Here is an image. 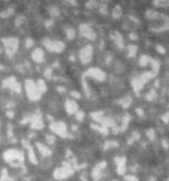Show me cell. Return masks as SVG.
<instances>
[{
  "label": "cell",
  "instance_id": "6da1fadb",
  "mask_svg": "<svg viewBox=\"0 0 169 181\" xmlns=\"http://www.w3.org/2000/svg\"><path fill=\"white\" fill-rule=\"evenodd\" d=\"M4 159L12 166H19L24 163V153L18 149H8L4 153Z\"/></svg>",
  "mask_w": 169,
  "mask_h": 181
},
{
  "label": "cell",
  "instance_id": "7a4b0ae2",
  "mask_svg": "<svg viewBox=\"0 0 169 181\" xmlns=\"http://www.w3.org/2000/svg\"><path fill=\"white\" fill-rule=\"evenodd\" d=\"M24 89H26V93L27 97L29 98L31 101H38L41 98V93L39 91L38 87L36 85L32 79H27L24 81Z\"/></svg>",
  "mask_w": 169,
  "mask_h": 181
},
{
  "label": "cell",
  "instance_id": "3957f363",
  "mask_svg": "<svg viewBox=\"0 0 169 181\" xmlns=\"http://www.w3.org/2000/svg\"><path fill=\"white\" fill-rule=\"evenodd\" d=\"M1 41L4 43L7 56L12 57L17 52L18 48H19V40L17 38H14V37H8V38H2Z\"/></svg>",
  "mask_w": 169,
  "mask_h": 181
},
{
  "label": "cell",
  "instance_id": "277c9868",
  "mask_svg": "<svg viewBox=\"0 0 169 181\" xmlns=\"http://www.w3.org/2000/svg\"><path fill=\"white\" fill-rule=\"evenodd\" d=\"M42 43L46 47L47 50H49L50 52H56V53H60L63 52L66 48V45L60 41V40H52V39L49 38H45L42 40Z\"/></svg>",
  "mask_w": 169,
  "mask_h": 181
},
{
  "label": "cell",
  "instance_id": "5b68a950",
  "mask_svg": "<svg viewBox=\"0 0 169 181\" xmlns=\"http://www.w3.org/2000/svg\"><path fill=\"white\" fill-rule=\"evenodd\" d=\"M73 173V169L71 167V164L65 162L63 167L57 168L53 171V177L56 179H58V180H61V179H65V178H68L69 176H71Z\"/></svg>",
  "mask_w": 169,
  "mask_h": 181
},
{
  "label": "cell",
  "instance_id": "8992f818",
  "mask_svg": "<svg viewBox=\"0 0 169 181\" xmlns=\"http://www.w3.org/2000/svg\"><path fill=\"white\" fill-rule=\"evenodd\" d=\"M50 130L55 132L56 134H58L61 138H67L68 132H67V126L63 121H56V122H51L49 126Z\"/></svg>",
  "mask_w": 169,
  "mask_h": 181
},
{
  "label": "cell",
  "instance_id": "52a82bcc",
  "mask_svg": "<svg viewBox=\"0 0 169 181\" xmlns=\"http://www.w3.org/2000/svg\"><path fill=\"white\" fill-rule=\"evenodd\" d=\"M92 56H93V48L90 45L82 47L79 51V59L83 65H87L91 61Z\"/></svg>",
  "mask_w": 169,
  "mask_h": 181
},
{
  "label": "cell",
  "instance_id": "ba28073f",
  "mask_svg": "<svg viewBox=\"0 0 169 181\" xmlns=\"http://www.w3.org/2000/svg\"><path fill=\"white\" fill-rule=\"evenodd\" d=\"M79 32H80V34H81L82 37L89 39V40H91V41H93V40H96L97 39L96 31H95L88 24H80V26H79Z\"/></svg>",
  "mask_w": 169,
  "mask_h": 181
},
{
  "label": "cell",
  "instance_id": "9c48e42d",
  "mask_svg": "<svg viewBox=\"0 0 169 181\" xmlns=\"http://www.w3.org/2000/svg\"><path fill=\"white\" fill-rule=\"evenodd\" d=\"M29 122L31 128L35 129V130H40V129L44 128V120H42V117L41 114L39 113H32L29 117Z\"/></svg>",
  "mask_w": 169,
  "mask_h": 181
},
{
  "label": "cell",
  "instance_id": "30bf717a",
  "mask_svg": "<svg viewBox=\"0 0 169 181\" xmlns=\"http://www.w3.org/2000/svg\"><path fill=\"white\" fill-rule=\"evenodd\" d=\"M85 76L93 78V79H96L98 81H104L106 79V73L102 70H100L99 68H90V69H88L86 73H85Z\"/></svg>",
  "mask_w": 169,
  "mask_h": 181
},
{
  "label": "cell",
  "instance_id": "8fae6325",
  "mask_svg": "<svg viewBox=\"0 0 169 181\" xmlns=\"http://www.w3.org/2000/svg\"><path fill=\"white\" fill-rule=\"evenodd\" d=\"M107 163L105 161L104 162H99L98 164H97L96 167L92 169V172H91V176L93 179H99L102 175V171L105 170V168H106Z\"/></svg>",
  "mask_w": 169,
  "mask_h": 181
},
{
  "label": "cell",
  "instance_id": "7c38bea8",
  "mask_svg": "<svg viewBox=\"0 0 169 181\" xmlns=\"http://www.w3.org/2000/svg\"><path fill=\"white\" fill-rule=\"evenodd\" d=\"M31 59L35 62H42L45 60V52L41 48H36L31 52Z\"/></svg>",
  "mask_w": 169,
  "mask_h": 181
},
{
  "label": "cell",
  "instance_id": "4fadbf2b",
  "mask_svg": "<svg viewBox=\"0 0 169 181\" xmlns=\"http://www.w3.org/2000/svg\"><path fill=\"white\" fill-rule=\"evenodd\" d=\"M65 108H66V111H67L69 114H73L76 113L78 111V105L77 102L75 100H71V99H68L65 103Z\"/></svg>",
  "mask_w": 169,
  "mask_h": 181
},
{
  "label": "cell",
  "instance_id": "5bb4252c",
  "mask_svg": "<svg viewBox=\"0 0 169 181\" xmlns=\"http://www.w3.org/2000/svg\"><path fill=\"white\" fill-rule=\"evenodd\" d=\"M111 38H112V40H114V42L117 45V47L120 48V49H122L124 48V39H122V37H121L120 34H119V32H117V31H115L114 34L110 36Z\"/></svg>",
  "mask_w": 169,
  "mask_h": 181
},
{
  "label": "cell",
  "instance_id": "9a60e30c",
  "mask_svg": "<svg viewBox=\"0 0 169 181\" xmlns=\"http://www.w3.org/2000/svg\"><path fill=\"white\" fill-rule=\"evenodd\" d=\"M37 148H38L39 152H40V154L42 156V157H49L50 154H51V151H50V149H49L48 147H46L45 144H42V143H37Z\"/></svg>",
  "mask_w": 169,
  "mask_h": 181
},
{
  "label": "cell",
  "instance_id": "2e32d148",
  "mask_svg": "<svg viewBox=\"0 0 169 181\" xmlns=\"http://www.w3.org/2000/svg\"><path fill=\"white\" fill-rule=\"evenodd\" d=\"M16 82H17L16 77H9V78H7V79H5V80L2 81V87L10 89V87L12 86L14 83H16Z\"/></svg>",
  "mask_w": 169,
  "mask_h": 181
},
{
  "label": "cell",
  "instance_id": "e0dca14e",
  "mask_svg": "<svg viewBox=\"0 0 169 181\" xmlns=\"http://www.w3.org/2000/svg\"><path fill=\"white\" fill-rule=\"evenodd\" d=\"M28 157H29V160L30 162H32L34 164H37L38 163V160H37V157H36V154H35V150L34 148L30 146L28 148Z\"/></svg>",
  "mask_w": 169,
  "mask_h": 181
},
{
  "label": "cell",
  "instance_id": "ac0fdd59",
  "mask_svg": "<svg viewBox=\"0 0 169 181\" xmlns=\"http://www.w3.org/2000/svg\"><path fill=\"white\" fill-rule=\"evenodd\" d=\"M36 85H37V87H38V89H39V91H40L41 95L47 91V85H46V82H45L42 79H39V80L36 82Z\"/></svg>",
  "mask_w": 169,
  "mask_h": 181
},
{
  "label": "cell",
  "instance_id": "d6986e66",
  "mask_svg": "<svg viewBox=\"0 0 169 181\" xmlns=\"http://www.w3.org/2000/svg\"><path fill=\"white\" fill-rule=\"evenodd\" d=\"M151 61H152V59L149 57V56H146V55H144V56H141L139 59V65L140 66H147L148 63H151Z\"/></svg>",
  "mask_w": 169,
  "mask_h": 181
},
{
  "label": "cell",
  "instance_id": "ffe728a7",
  "mask_svg": "<svg viewBox=\"0 0 169 181\" xmlns=\"http://www.w3.org/2000/svg\"><path fill=\"white\" fill-rule=\"evenodd\" d=\"M66 37H67V39H69V40H73V39L76 37V30L73 28H71V27H68V28L66 29Z\"/></svg>",
  "mask_w": 169,
  "mask_h": 181
},
{
  "label": "cell",
  "instance_id": "44dd1931",
  "mask_svg": "<svg viewBox=\"0 0 169 181\" xmlns=\"http://www.w3.org/2000/svg\"><path fill=\"white\" fill-rule=\"evenodd\" d=\"M104 117H105V116H104V112H102V111H96V112H92L91 113V118L93 120L98 121V122H100Z\"/></svg>",
  "mask_w": 169,
  "mask_h": 181
},
{
  "label": "cell",
  "instance_id": "7402d4cb",
  "mask_svg": "<svg viewBox=\"0 0 169 181\" xmlns=\"http://www.w3.org/2000/svg\"><path fill=\"white\" fill-rule=\"evenodd\" d=\"M119 103H120L122 107L127 108V107H129V105L131 103V98L130 97H128V96H126L125 98H121L120 100H119Z\"/></svg>",
  "mask_w": 169,
  "mask_h": 181
},
{
  "label": "cell",
  "instance_id": "603a6c76",
  "mask_svg": "<svg viewBox=\"0 0 169 181\" xmlns=\"http://www.w3.org/2000/svg\"><path fill=\"white\" fill-rule=\"evenodd\" d=\"M48 11H49V14H50L51 17H58L59 14H60L59 9L57 8V7H55V6H51V7H49Z\"/></svg>",
  "mask_w": 169,
  "mask_h": 181
},
{
  "label": "cell",
  "instance_id": "cb8c5ba5",
  "mask_svg": "<svg viewBox=\"0 0 169 181\" xmlns=\"http://www.w3.org/2000/svg\"><path fill=\"white\" fill-rule=\"evenodd\" d=\"M12 14H14V9H12V8H8V9H6L5 11L0 12V17H1V18H8V17H10Z\"/></svg>",
  "mask_w": 169,
  "mask_h": 181
},
{
  "label": "cell",
  "instance_id": "d4e9b609",
  "mask_svg": "<svg viewBox=\"0 0 169 181\" xmlns=\"http://www.w3.org/2000/svg\"><path fill=\"white\" fill-rule=\"evenodd\" d=\"M121 8L119 7V6H116L115 8H114V10H112V17L114 18H119L121 16Z\"/></svg>",
  "mask_w": 169,
  "mask_h": 181
},
{
  "label": "cell",
  "instance_id": "484cf974",
  "mask_svg": "<svg viewBox=\"0 0 169 181\" xmlns=\"http://www.w3.org/2000/svg\"><path fill=\"white\" fill-rule=\"evenodd\" d=\"M10 90H12L14 92H16V93H19L20 91H21V85L17 81L16 83H14L12 86L10 87Z\"/></svg>",
  "mask_w": 169,
  "mask_h": 181
},
{
  "label": "cell",
  "instance_id": "4316f807",
  "mask_svg": "<svg viewBox=\"0 0 169 181\" xmlns=\"http://www.w3.org/2000/svg\"><path fill=\"white\" fill-rule=\"evenodd\" d=\"M136 51H137V47H136V46L130 45V46L128 47V56H129V57H135Z\"/></svg>",
  "mask_w": 169,
  "mask_h": 181
},
{
  "label": "cell",
  "instance_id": "83f0119b",
  "mask_svg": "<svg viewBox=\"0 0 169 181\" xmlns=\"http://www.w3.org/2000/svg\"><path fill=\"white\" fill-rule=\"evenodd\" d=\"M126 170H127L126 164H118L117 166V173L118 175H125Z\"/></svg>",
  "mask_w": 169,
  "mask_h": 181
},
{
  "label": "cell",
  "instance_id": "f1b7e54d",
  "mask_svg": "<svg viewBox=\"0 0 169 181\" xmlns=\"http://www.w3.org/2000/svg\"><path fill=\"white\" fill-rule=\"evenodd\" d=\"M24 16H19V17H17L16 20H15L16 27H20V26L24 24Z\"/></svg>",
  "mask_w": 169,
  "mask_h": 181
},
{
  "label": "cell",
  "instance_id": "f546056e",
  "mask_svg": "<svg viewBox=\"0 0 169 181\" xmlns=\"http://www.w3.org/2000/svg\"><path fill=\"white\" fill-rule=\"evenodd\" d=\"M9 178H8V173H7V170H2L1 172V177H0V181H8Z\"/></svg>",
  "mask_w": 169,
  "mask_h": 181
},
{
  "label": "cell",
  "instance_id": "4dcf8cb0",
  "mask_svg": "<svg viewBox=\"0 0 169 181\" xmlns=\"http://www.w3.org/2000/svg\"><path fill=\"white\" fill-rule=\"evenodd\" d=\"M75 116H76V119H77L78 121H81V120H83V118H85V113H83L82 111H77Z\"/></svg>",
  "mask_w": 169,
  "mask_h": 181
},
{
  "label": "cell",
  "instance_id": "1f68e13d",
  "mask_svg": "<svg viewBox=\"0 0 169 181\" xmlns=\"http://www.w3.org/2000/svg\"><path fill=\"white\" fill-rule=\"evenodd\" d=\"M46 140H47V142L49 143V144H52V143H55V137H53L52 134H47L46 136Z\"/></svg>",
  "mask_w": 169,
  "mask_h": 181
},
{
  "label": "cell",
  "instance_id": "d6a6232c",
  "mask_svg": "<svg viewBox=\"0 0 169 181\" xmlns=\"http://www.w3.org/2000/svg\"><path fill=\"white\" fill-rule=\"evenodd\" d=\"M34 39H31V38H27L26 39V48H31L32 46H34Z\"/></svg>",
  "mask_w": 169,
  "mask_h": 181
},
{
  "label": "cell",
  "instance_id": "836d02e7",
  "mask_svg": "<svg viewBox=\"0 0 169 181\" xmlns=\"http://www.w3.org/2000/svg\"><path fill=\"white\" fill-rule=\"evenodd\" d=\"M45 77L48 78V79H50V78L52 77V69H51V68L46 69V71H45Z\"/></svg>",
  "mask_w": 169,
  "mask_h": 181
},
{
  "label": "cell",
  "instance_id": "e575fe53",
  "mask_svg": "<svg viewBox=\"0 0 169 181\" xmlns=\"http://www.w3.org/2000/svg\"><path fill=\"white\" fill-rule=\"evenodd\" d=\"M154 97H156V92H155V90H150L149 93H148V95H146V98H147L148 100H152V99H154Z\"/></svg>",
  "mask_w": 169,
  "mask_h": 181
},
{
  "label": "cell",
  "instance_id": "d590c367",
  "mask_svg": "<svg viewBox=\"0 0 169 181\" xmlns=\"http://www.w3.org/2000/svg\"><path fill=\"white\" fill-rule=\"evenodd\" d=\"M118 146V143L116 142V141H111V142H107L106 146H105V149H107V148L109 147H117Z\"/></svg>",
  "mask_w": 169,
  "mask_h": 181
},
{
  "label": "cell",
  "instance_id": "8d00e7d4",
  "mask_svg": "<svg viewBox=\"0 0 169 181\" xmlns=\"http://www.w3.org/2000/svg\"><path fill=\"white\" fill-rule=\"evenodd\" d=\"M154 130H152V129H150V130H148V131H147V136H148V137H149V139L150 140H154Z\"/></svg>",
  "mask_w": 169,
  "mask_h": 181
},
{
  "label": "cell",
  "instance_id": "74e56055",
  "mask_svg": "<svg viewBox=\"0 0 169 181\" xmlns=\"http://www.w3.org/2000/svg\"><path fill=\"white\" fill-rule=\"evenodd\" d=\"M125 179H126V181H138V179H137L135 176H127Z\"/></svg>",
  "mask_w": 169,
  "mask_h": 181
},
{
  "label": "cell",
  "instance_id": "f35d334b",
  "mask_svg": "<svg viewBox=\"0 0 169 181\" xmlns=\"http://www.w3.org/2000/svg\"><path fill=\"white\" fill-rule=\"evenodd\" d=\"M100 12H101V14H106L107 12H108V9H107V6L106 5H104V6H101V7H100Z\"/></svg>",
  "mask_w": 169,
  "mask_h": 181
},
{
  "label": "cell",
  "instance_id": "ab89813d",
  "mask_svg": "<svg viewBox=\"0 0 169 181\" xmlns=\"http://www.w3.org/2000/svg\"><path fill=\"white\" fill-rule=\"evenodd\" d=\"M71 96H73V98H76V99H79V98H80V93L77 92V91H71Z\"/></svg>",
  "mask_w": 169,
  "mask_h": 181
},
{
  "label": "cell",
  "instance_id": "60d3db41",
  "mask_svg": "<svg viewBox=\"0 0 169 181\" xmlns=\"http://www.w3.org/2000/svg\"><path fill=\"white\" fill-rule=\"evenodd\" d=\"M53 24V20L52 19H49V20H47L46 22H45V24H46V27L47 28H49V27H51V24Z\"/></svg>",
  "mask_w": 169,
  "mask_h": 181
},
{
  "label": "cell",
  "instance_id": "b9f144b4",
  "mask_svg": "<svg viewBox=\"0 0 169 181\" xmlns=\"http://www.w3.org/2000/svg\"><path fill=\"white\" fill-rule=\"evenodd\" d=\"M86 5H87L88 8H90V7H95V6H97V2L96 1H89V2H87Z\"/></svg>",
  "mask_w": 169,
  "mask_h": 181
},
{
  "label": "cell",
  "instance_id": "7bdbcfd3",
  "mask_svg": "<svg viewBox=\"0 0 169 181\" xmlns=\"http://www.w3.org/2000/svg\"><path fill=\"white\" fill-rule=\"evenodd\" d=\"M156 49H157V50H158L160 53H165V51H166V50H165V48H163L161 46H157V47H156Z\"/></svg>",
  "mask_w": 169,
  "mask_h": 181
},
{
  "label": "cell",
  "instance_id": "ee69618b",
  "mask_svg": "<svg viewBox=\"0 0 169 181\" xmlns=\"http://www.w3.org/2000/svg\"><path fill=\"white\" fill-rule=\"evenodd\" d=\"M7 114H8V117H9V118H12V117H14V112H12V111H8V112H7Z\"/></svg>",
  "mask_w": 169,
  "mask_h": 181
},
{
  "label": "cell",
  "instance_id": "f6af8a7d",
  "mask_svg": "<svg viewBox=\"0 0 169 181\" xmlns=\"http://www.w3.org/2000/svg\"><path fill=\"white\" fill-rule=\"evenodd\" d=\"M166 114H167V116H166V117H165V116H164V118H163L165 122H167V121H168V120H169V113H166Z\"/></svg>",
  "mask_w": 169,
  "mask_h": 181
},
{
  "label": "cell",
  "instance_id": "bcb514c9",
  "mask_svg": "<svg viewBox=\"0 0 169 181\" xmlns=\"http://www.w3.org/2000/svg\"><path fill=\"white\" fill-rule=\"evenodd\" d=\"M57 90H59L60 92H63L65 89H63V87H57Z\"/></svg>",
  "mask_w": 169,
  "mask_h": 181
},
{
  "label": "cell",
  "instance_id": "7dc6e473",
  "mask_svg": "<svg viewBox=\"0 0 169 181\" xmlns=\"http://www.w3.org/2000/svg\"><path fill=\"white\" fill-rule=\"evenodd\" d=\"M0 140H1V137H0Z\"/></svg>",
  "mask_w": 169,
  "mask_h": 181
},
{
  "label": "cell",
  "instance_id": "c3c4849f",
  "mask_svg": "<svg viewBox=\"0 0 169 181\" xmlns=\"http://www.w3.org/2000/svg\"><path fill=\"white\" fill-rule=\"evenodd\" d=\"M168 181H169V180H168Z\"/></svg>",
  "mask_w": 169,
  "mask_h": 181
}]
</instances>
